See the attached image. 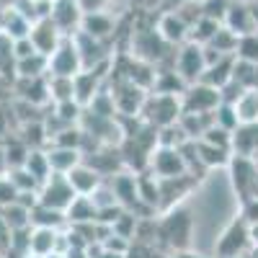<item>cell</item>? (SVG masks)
I'll use <instances>...</instances> for the list:
<instances>
[{"mask_svg": "<svg viewBox=\"0 0 258 258\" xmlns=\"http://www.w3.org/2000/svg\"><path fill=\"white\" fill-rule=\"evenodd\" d=\"M191 235H194V217L183 207H170L165 217L155 222V238L163 245L173 248L176 253L191 248Z\"/></svg>", "mask_w": 258, "mask_h": 258, "instance_id": "6da1fadb", "label": "cell"}, {"mask_svg": "<svg viewBox=\"0 0 258 258\" xmlns=\"http://www.w3.org/2000/svg\"><path fill=\"white\" fill-rule=\"evenodd\" d=\"M181 114H183L181 96H170V93H147V98L142 103V111H140L145 124L155 126V129L176 124Z\"/></svg>", "mask_w": 258, "mask_h": 258, "instance_id": "7a4b0ae2", "label": "cell"}, {"mask_svg": "<svg viewBox=\"0 0 258 258\" xmlns=\"http://www.w3.org/2000/svg\"><path fill=\"white\" fill-rule=\"evenodd\" d=\"M250 248V222L245 217H235L220 235L214 253L217 258H243Z\"/></svg>", "mask_w": 258, "mask_h": 258, "instance_id": "3957f363", "label": "cell"}, {"mask_svg": "<svg viewBox=\"0 0 258 258\" xmlns=\"http://www.w3.org/2000/svg\"><path fill=\"white\" fill-rule=\"evenodd\" d=\"M173 70L186 80V85L202 80L204 70H207V59H204V44H197V41H183L178 44L176 59H173Z\"/></svg>", "mask_w": 258, "mask_h": 258, "instance_id": "277c9868", "label": "cell"}, {"mask_svg": "<svg viewBox=\"0 0 258 258\" xmlns=\"http://www.w3.org/2000/svg\"><path fill=\"white\" fill-rule=\"evenodd\" d=\"M147 168L153 170L158 178H178L186 176V160L181 155V147L173 145H155L153 153H150V163Z\"/></svg>", "mask_w": 258, "mask_h": 258, "instance_id": "5b68a950", "label": "cell"}, {"mask_svg": "<svg viewBox=\"0 0 258 258\" xmlns=\"http://www.w3.org/2000/svg\"><path fill=\"white\" fill-rule=\"evenodd\" d=\"M220 101H222L220 88L197 80V83L186 85V91L181 93V109L183 111H194V114H212L214 109H217Z\"/></svg>", "mask_w": 258, "mask_h": 258, "instance_id": "8992f818", "label": "cell"}, {"mask_svg": "<svg viewBox=\"0 0 258 258\" xmlns=\"http://www.w3.org/2000/svg\"><path fill=\"white\" fill-rule=\"evenodd\" d=\"M168 41L158 34V29H140L132 34V54L135 59H142L147 64L160 62L168 54Z\"/></svg>", "mask_w": 258, "mask_h": 258, "instance_id": "52a82bcc", "label": "cell"}, {"mask_svg": "<svg viewBox=\"0 0 258 258\" xmlns=\"http://www.w3.org/2000/svg\"><path fill=\"white\" fill-rule=\"evenodd\" d=\"M75 199V188L70 186L64 173H49L47 181L39 186V204L52 207V209H68V204Z\"/></svg>", "mask_w": 258, "mask_h": 258, "instance_id": "ba28073f", "label": "cell"}, {"mask_svg": "<svg viewBox=\"0 0 258 258\" xmlns=\"http://www.w3.org/2000/svg\"><path fill=\"white\" fill-rule=\"evenodd\" d=\"M49 59V75H62V78H75L80 70H83V59H80V52L75 47L73 36H64L57 49L47 57Z\"/></svg>", "mask_w": 258, "mask_h": 258, "instance_id": "9c48e42d", "label": "cell"}, {"mask_svg": "<svg viewBox=\"0 0 258 258\" xmlns=\"http://www.w3.org/2000/svg\"><path fill=\"white\" fill-rule=\"evenodd\" d=\"M111 96H114V103H116V114L140 116L142 103L147 98V91L140 88L132 80H121V83H116V88H111Z\"/></svg>", "mask_w": 258, "mask_h": 258, "instance_id": "30bf717a", "label": "cell"}, {"mask_svg": "<svg viewBox=\"0 0 258 258\" xmlns=\"http://www.w3.org/2000/svg\"><path fill=\"white\" fill-rule=\"evenodd\" d=\"M83 8L78 0H52V24L64 34V36H73L75 29H80V21H83Z\"/></svg>", "mask_w": 258, "mask_h": 258, "instance_id": "8fae6325", "label": "cell"}, {"mask_svg": "<svg viewBox=\"0 0 258 258\" xmlns=\"http://www.w3.org/2000/svg\"><path fill=\"white\" fill-rule=\"evenodd\" d=\"M230 168H232V183L235 191H240V197L248 202L253 197V188L258 186V168L253 165V158H243V155H232L230 158Z\"/></svg>", "mask_w": 258, "mask_h": 258, "instance_id": "7c38bea8", "label": "cell"}, {"mask_svg": "<svg viewBox=\"0 0 258 258\" xmlns=\"http://www.w3.org/2000/svg\"><path fill=\"white\" fill-rule=\"evenodd\" d=\"M222 24L235 31L238 36L243 34H250L255 31V18H253V8L248 0H230V6H227V13H225V21Z\"/></svg>", "mask_w": 258, "mask_h": 258, "instance_id": "4fadbf2b", "label": "cell"}, {"mask_svg": "<svg viewBox=\"0 0 258 258\" xmlns=\"http://www.w3.org/2000/svg\"><path fill=\"white\" fill-rule=\"evenodd\" d=\"M29 36H31V41H34V47H36L41 54H47V57L57 49V44L64 39V34L52 24V18H39V21H34Z\"/></svg>", "mask_w": 258, "mask_h": 258, "instance_id": "5bb4252c", "label": "cell"}, {"mask_svg": "<svg viewBox=\"0 0 258 258\" xmlns=\"http://www.w3.org/2000/svg\"><path fill=\"white\" fill-rule=\"evenodd\" d=\"M158 34L168 41L170 47H178L188 39V24L183 21V16L178 11H165L160 18H158Z\"/></svg>", "mask_w": 258, "mask_h": 258, "instance_id": "9a60e30c", "label": "cell"}, {"mask_svg": "<svg viewBox=\"0 0 258 258\" xmlns=\"http://www.w3.org/2000/svg\"><path fill=\"white\" fill-rule=\"evenodd\" d=\"M109 183L114 186V194H116V199L124 209L129 212H135L142 207L140 202V186H137V176L135 173H116L109 178Z\"/></svg>", "mask_w": 258, "mask_h": 258, "instance_id": "2e32d148", "label": "cell"}, {"mask_svg": "<svg viewBox=\"0 0 258 258\" xmlns=\"http://www.w3.org/2000/svg\"><path fill=\"white\" fill-rule=\"evenodd\" d=\"M232 155H243V158L258 155V121L238 124V129L232 132Z\"/></svg>", "mask_w": 258, "mask_h": 258, "instance_id": "e0dca14e", "label": "cell"}, {"mask_svg": "<svg viewBox=\"0 0 258 258\" xmlns=\"http://www.w3.org/2000/svg\"><path fill=\"white\" fill-rule=\"evenodd\" d=\"M47 158H49V168L52 173H70V170L83 163V150L78 147H62V145H52L47 150Z\"/></svg>", "mask_w": 258, "mask_h": 258, "instance_id": "ac0fdd59", "label": "cell"}, {"mask_svg": "<svg viewBox=\"0 0 258 258\" xmlns=\"http://www.w3.org/2000/svg\"><path fill=\"white\" fill-rule=\"evenodd\" d=\"M59 230L57 227H29V250L36 255H52L57 253Z\"/></svg>", "mask_w": 258, "mask_h": 258, "instance_id": "d6986e66", "label": "cell"}, {"mask_svg": "<svg viewBox=\"0 0 258 258\" xmlns=\"http://www.w3.org/2000/svg\"><path fill=\"white\" fill-rule=\"evenodd\" d=\"M64 217H68V225H85V222H96L98 209L93 204V199L88 194H75V199L68 204L64 209Z\"/></svg>", "mask_w": 258, "mask_h": 258, "instance_id": "ffe728a7", "label": "cell"}, {"mask_svg": "<svg viewBox=\"0 0 258 258\" xmlns=\"http://www.w3.org/2000/svg\"><path fill=\"white\" fill-rule=\"evenodd\" d=\"M68 176V181H70V186L75 188V194H91L101 181H103V176L98 173V170L93 168V165H88V163H78L70 173H64Z\"/></svg>", "mask_w": 258, "mask_h": 258, "instance_id": "44dd1931", "label": "cell"}, {"mask_svg": "<svg viewBox=\"0 0 258 258\" xmlns=\"http://www.w3.org/2000/svg\"><path fill=\"white\" fill-rule=\"evenodd\" d=\"M78 31H85V34H91V36L103 41L106 36H111V31H114V18L106 11H85Z\"/></svg>", "mask_w": 258, "mask_h": 258, "instance_id": "7402d4cb", "label": "cell"}, {"mask_svg": "<svg viewBox=\"0 0 258 258\" xmlns=\"http://www.w3.org/2000/svg\"><path fill=\"white\" fill-rule=\"evenodd\" d=\"M73 88H75V101L80 106H88L91 98L101 91V75L96 70H80L73 78Z\"/></svg>", "mask_w": 258, "mask_h": 258, "instance_id": "603a6c76", "label": "cell"}, {"mask_svg": "<svg viewBox=\"0 0 258 258\" xmlns=\"http://www.w3.org/2000/svg\"><path fill=\"white\" fill-rule=\"evenodd\" d=\"M232 68H235V54H225V57H220L217 62L207 64V70H204V75H202V83L214 85V88H222L225 83L232 80Z\"/></svg>", "mask_w": 258, "mask_h": 258, "instance_id": "cb8c5ba5", "label": "cell"}, {"mask_svg": "<svg viewBox=\"0 0 258 258\" xmlns=\"http://www.w3.org/2000/svg\"><path fill=\"white\" fill-rule=\"evenodd\" d=\"M0 217H3V225L11 232H21L31 227V209L24 207L21 202H11L6 207H0Z\"/></svg>", "mask_w": 258, "mask_h": 258, "instance_id": "d4e9b609", "label": "cell"}, {"mask_svg": "<svg viewBox=\"0 0 258 258\" xmlns=\"http://www.w3.org/2000/svg\"><path fill=\"white\" fill-rule=\"evenodd\" d=\"M31 24H34V21H29L18 8H8L3 13V18H0V31L8 34L11 39H21V36L31 34Z\"/></svg>", "mask_w": 258, "mask_h": 258, "instance_id": "484cf974", "label": "cell"}, {"mask_svg": "<svg viewBox=\"0 0 258 258\" xmlns=\"http://www.w3.org/2000/svg\"><path fill=\"white\" fill-rule=\"evenodd\" d=\"M13 70L18 73V78H44V75H49V59H47V54L36 52L31 57L16 59Z\"/></svg>", "mask_w": 258, "mask_h": 258, "instance_id": "4316f807", "label": "cell"}, {"mask_svg": "<svg viewBox=\"0 0 258 258\" xmlns=\"http://www.w3.org/2000/svg\"><path fill=\"white\" fill-rule=\"evenodd\" d=\"M197 153H199V160H202L204 168H222V165H230L232 150H225V147H217L212 142L197 140Z\"/></svg>", "mask_w": 258, "mask_h": 258, "instance_id": "83f0119b", "label": "cell"}, {"mask_svg": "<svg viewBox=\"0 0 258 258\" xmlns=\"http://www.w3.org/2000/svg\"><path fill=\"white\" fill-rule=\"evenodd\" d=\"M31 227H68V217H64L62 209H52L44 204H36L31 207Z\"/></svg>", "mask_w": 258, "mask_h": 258, "instance_id": "f1b7e54d", "label": "cell"}, {"mask_svg": "<svg viewBox=\"0 0 258 258\" xmlns=\"http://www.w3.org/2000/svg\"><path fill=\"white\" fill-rule=\"evenodd\" d=\"M235 111H238V119L240 124H253L258 121V88H245L238 101H235Z\"/></svg>", "mask_w": 258, "mask_h": 258, "instance_id": "f546056e", "label": "cell"}, {"mask_svg": "<svg viewBox=\"0 0 258 258\" xmlns=\"http://www.w3.org/2000/svg\"><path fill=\"white\" fill-rule=\"evenodd\" d=\"M153 93H170V96H181L186 91V80L176 73V70H165V73H155L153 80Z\"/></svg>", "mask_w": 258, "mask_h": 258, "instance_id": "4dcf8cb0", "label": "cell"}, {"mask_svg": "<svg viewBox=\"0 0 258 258\" xmlns=\"http://www.w3.org/2000/svg\"><path fill=\"white\" fill-rule=\"evenodd\" d=\"M24 168L29 170L31 176H36L39 181H47L49 173H52V168H49V158H47V150H41V147H31L29 150V158L24 163Z\"/></svg>", "mask_w": 258, "mask_h": 258, "instance_id": "1f68e13d", "label": "cell"}, {"mask_svg": "<svg viewBox=\"0 0 258 258\" xmlns=\"http://www.w3.org/2000/svg\"><path fill=\"white\" fill-rule=\"evenodd\" d=\"M220 26H222L220 21H214V18H209V16H202L197 24H191V29H188V41H197V44H209V39L217 34Z\"/></svg>", "mask_w": 258, "mask_h": 258, "instance_id": "d6a6232c", "label": "cell"}, {"mask_svg": "<svg viewBox=\"0 0 258 258\" xmlns=\"http://www.w3.org/2000/svg\"><path fill=\"white\" fill-rule=\"evenodd\" d=\"M212 121L217 124V126H222V129H227V132H235V129H238V124H240L238 111H235V103L220 101L217 109L212 111Z\"/></svg>", "mask_w": 258, "mask_h": 258, "instance_id": "836d02e7", "label": "cell"}, {"mask_svg": "<svg viewBox=\"0 0 258 258\" xmlns=\"http://www.w3.org/2000/svg\"><path fill=\"white\" fill-rule=\"evenodd\" d=\"M238 34L235 31H230L225 24L217 29V34H214L212 39H209V47L212 49H217L220 54H235V49H238Z\"/></svg>", "mask_w": 258, "mask_h": 258, "instance_id": "e575fe53", "label": "cell"}, {"mask_svg": "<svg viewBox=\"0 0 258 258\" xmlns=\"http://www.w3.org/2000/svg\"><path fill=\"white\" fill-rule=\"evenodd\" d=\"M235 57L258 64V31L243 34V36L238 39V49H235Z\"/></svg>", "mask_w": 258, "mask_h": 258, "instance_id": "d590c367", "label": "cell"}, {"mask_svg": "<svg viewBox=\"0 0 258 258\" xmlns=\"http://www.w3.org/2000/svg\"><path fill=\"white\" fill-rule=\"evenodd\" d=\"M137 227H140L137 214H135V212H129V209H124L119 217L114 220V225H111V230H114L116 235H121V238H126V240L137 238Z\"/></svg>", "mask_w": 258, "mask_h": 258, "instance_id": "8d00e7d4", "label": "cell"}, {"mask_svg": "<svg viewBox=\"0 0 258 258\" xmlns=\"http://www.w3.org/2000/svg\"><path fill=\"white\" fill-rule=\"evenodd\" d=\"M88 197L93 199V204H96V209H109V207H116L119 204V199H116V194H114V186L109 183V181H101Z\"/></svg>", "mask_w": 258, "mask_h": 258, "instance_id": "74e56055", "label": "cell"}, {"mask_svg": "<svg viewBox=\"0 0 258 258\" xmlns=\"http://www.w3.org/2000/svg\"><path fill=\"white\" fill-rule=\"evenodd\" d=\"M232 80H235V83H240L243 88H253V85H255V64H253V62H245V59H238V57H235Z\"/></svg>", "mask_w": 258, "mask_h": 258, "instance_id": "f35d334b", "label": "cell"}, {"mask_svg": "<svg viewBox=\"0 0 258 258\" xmlns=\"http://www.w3.org/2000/svg\"><path fill=\"white\" fill-rule=\"evenodd\" d=\"M8 176H11V181L16 183L18 191H39V186H41V181H39L36 176H31L24 165H21V168H11Z\"/></svg>", "mask_w": 258, "mask_h": 258, "instance_id": "ab89813d", "label": "cell"}, {"mask_svg": "<svg viewBox=\"0 0 258 258\" xmlns=\"http://www.w3.org/2000/svg\"><path fill=\"white\" fill-rule=\"evenodd\" d=\"M204 142H212V145H217V147H225V150H232V132H227V129L217 126V124H209L207 126V132L202 135Z\"/></svg>", "mask_w": 258, "mask_h": 258, "instance_id": "60d3db41", "label": "cell"}, {"mask_svg": "<svg viewBox=\"0 0 258 258\" xmlns=\"http://www.w3.org/2000/svg\"><path fill=\"white\" fill-rule=\"evenodd\" d=\"M29 150H31V147L21 145V142H13L11 147H6V150H3L6 168H8V170H11V168H21V165L26 163V158H29Z\"/></svg>", "mask_w": 258, "mask_h": 258, "instance_id": "b9f144b4", "label": "cell"}, {"mask_svg": "<svg viewBox=\"0 0 258 258\" xmlns=\"http://www.w3.org/2000/svg\"><path fill=\"white\" fill-rule=\"evenodd\" d=\"M227 6H230V0H202V11L204 16L214 18V21H225V13H227Z\"/></svg>", "mask_w": 258, "mask_h": 258, "instance_id": "7bdbcfd3", "label": "cell"}, {"mask_svg": "<svg viewBox=\"0 0 258 258\" xmlns=\"http://www.w3.org/2000/svg\"><path fill=\"white\" fill-rule=\"evenodd\" d=\"M16 197H18V188H16V183L11 181V176H8V173H6V176L0 173V207L16 202Z\"/></svg>", "mask_w": 258, "mask_h": 258, "instance_id": "ee69618b", "label": "cell"}, {"mask_svg": "<svg viewBox=\"0 0 258 258\" xmlns=\"http://www.w3.org/2000/svg\"><path fill=\"white\" fill-rule=\"evenodd\" d=\"M39 49L34 47L31 36H21V39H13V59H24V57H31L36 54Z\"/></svg>", "mask_w": 258, "mask_h": 258, "instance_id": "f6af8a7d", "label": "cell"}, {"mask_svg": "<svg viewBox=\"0 0 258 258\" xmlns=\"http://www.w3.org/2000/svg\"><path fill=\"white\" fill-rule=\"evenodd\" d=\"M88 253H91V258H124V253H114L109 248H103L101 243H96V250H93V243H91L88 245Z\"/></svg>", "mask_w": 258, "mask_h": 258, "instance_id": "bcb514c9", "label": "cell"}, {"mask_svg": "<svg viewBox=\"0 0 258 258\" xmlns=\"http://www.w3.org/2000/svg\"><path fill=\"white\" fill-rule=\"evenodd\" d=\"M243 217L248 222H258V197H253V199L245 202V214H243Z\"/></svg>", "mask_w": 258, "mask_h": 258, "instance_id": "7dc6e473", "label": "cell"}, {"mask_svg": "<svg viewBox=\"0 0 258 258\" xmlns=\"http://www.w3.org/2000/svg\"><path fill=\"white\" fill-rule=\"evenodd\" d=\"M62 255H64V258H91L88 245H70V248L64 250Z\"/></svg>", "mask_w": 258, "mask_h": 258, "instance_id": "c3c4849f", "label": "cell"}, {"mask_svg": "<svg viewBox=\"0 0 258 258\" xmlns=\"http://www.w3.org/2000/svg\"><path fill=\"white\" fill-rule=\"evenodd\" d=\"M83 11H103V6L109 3V0H78Z\"/></svg>", "mask_w": 258, "mask_h": 258, "instance_id": "681fc988", "label": "cell"}, {"mask_svg": "<svg viewBox=\"0 0 258 258\" xmlns=\"http://www.w3.org/2000/svg\"><path fill=\"white\" fill-rule=\"evenodd\" d=\"M124 258H147V250L135 243V245H129V250L124 253Z\"/></svg>", "mask_w": 258, "mask_h": 258, "instance_id": "f907efd6", "label": "cell"}, {"mask_svg": "<svg viewBox=\"0 0 258 258\" xmlns=\"http://www.w3.org/2000/svg\"><path fill=\"white\" fill-rule=\"evenodd\" d=\"M250 243L258 245V222H250Z\"/></svg>", "mask_w": 258, "mask_h": 258, "instance_id": "816d5d0a", "label": "cell"}, {"mask_svg": "<svg viewBox=\"0 0 258 258\" xmlns=\"http://www.w3.org/2000/svg\"><path fill=\"white\" fill-rule=\"evenodd\" d=\"M250 8H253V18H255V29H258V0H253Z\"/></svg>", "mask_w": 258, "mask_h": 258, "instance_id": "f5cc1de1", "label": "cell"}, {"mask_svg": "<svg viewBox=\"0 0 258 258\" xmlns=\"http://www.w3.org/2000/svg\"><path fill=\"white\" fill-rule=\"evenodd\" d=\"M178 258H202V255H191L188 250H181V253H178Z\"/></svg>", "mask_w": 258, "mask_h": 258, "instance_id": "db71d44e", "label": "cell"}, {"mask_svg": "<svg viewBox=\"0 0 258 258\" xmlns=\"http://www.w3.org/2000/svg\"><path fill=\"white\" fill-rule=\"evenodd\" d=\"M173 3H176V8H178V6H183V3H188V0H173Z\"/></svg>", "mask_w": 258, "mask_h": 258, "instance_id": "11a10c76", "label": "cell"}, {"mask_svg": "<svg viewBox=\"0 0 258 258\" xmlns=\"http://www.w3.org/2000/svg\"><path fill=\"white\" fill-rule=\"evenodd\" d=\"M47 258H64L62 253H52V255H47Z\"/></svg>", "mask_w": 258, "mask_h": 258, "instance_id": "9f6ffc18", "label": "cell"}]
</instances>
